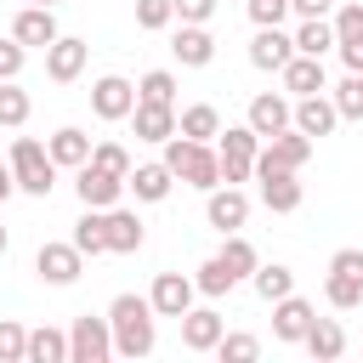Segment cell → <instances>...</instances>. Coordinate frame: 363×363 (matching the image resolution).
<instances>
[{"instance_id": "cell-1", "label": "cell", "mask_w": 363, "mask_h": 363, "mask_svg": "<svg viewBox=\"0 0 363 363\" xmlns=\"http://www.w3.org/2000/svg\"><path fill=\"white\" fill-rule=\"evenodd\" d=\"M108 323H113V357H147L153 352V340H159V312H153V301L147 295H113L108 301Z\"/></svg>"}, {"instance_id": "cell-2", "label": "cell", "mask_w": 363, "mask_h": 363, "mask_svg": "<svg viewBox=\"0 0 363 363\" xmlns=\"http://www.w3.org/2000/svg\"><path fill=\"white\" fill-rule=\"evenodd\" d=\"M164 164L176 170V182H187V187H199V193L221 187V153H216L210 142H193V136H182V130L164 142Z\"/></svg>"}, {"instance_id": "cell-3", "label": "cell", "mask_w": 363, "mask_h": 363, "mask_svg": "<svg viewBox=\"0 0 363 363\" xmlns=\"http://www.w3.org/2000/svg\"><path fill=\"white\" fill-rule=\"evenodd\" d=\"M11 176H17V193L51 199V187H57V159H51V147L34 142V136H17V142H11Z\"/></svg>"}, {"instance_id": "cell-4", "label": "cell", "mask_w": 363, "mask_h": 363, "mask_svg": "<svg viewBox=\"0 0 363 363\" xmlns=\"http://www.w3.org/2000/svg\"><path fill=\"white\" fill-rule=\"evenodd\" d=\"M216 153H221V182H250L255 176V153H261V136L250 130V119L244 125H221V136H216Z\"/></svg>"}, {"instance_id": "cell-5", "label": "cell", "mask_w": 363, "mask_h": 363, "mask_svg": "<svg viewBox=\"0 0 363 363\" xmlns=\"http://www.w3.org/2000/svg\"><path fill=\"white\" fill-rule=\"evenodd\" d=\"M108 357H113V323L79 312L68 329V363H108Z\"/></svg>"}, {"instance_id": "cell-6", "label": "cell", "mask_w": 363, "mask_h": 363, "mask_svg": "<svg viewBox=\"0 0 363 363\" xmlns=\"http://www.w3.org/2000/svg\"><path fill=\"white\" fill-rule=\"evenodd\" d=\"M34 272H40L51 289H68V284H79V272H85V250H79L74 238H68V244L51 238V244L34 250Z\"/></svg>"}, {"instance_id": "cell-7", "label": "cell", "mask_w": 363, "mask_h": 363, "mask_svg": "<svg viewBox=\"0 0 363 363\" xmlns=\"http://www.w3.org/2000/svg\"><path fill=\"white\" fill-rule=\"evenodd\" d=\"M312 147H318V142H312L306 130H295V125H289V130H278V136H267V142H261L255 170H301V164L312 159Z\"/></svg>"}, {"instance_id": "cell-8", "label": "cell", "mask_w": 363, "mask_h": 363, "mask_svg": "<svg viewBox=\"0 0 363 363\" xmlns=\"http://www.w3.org/2000/svg\"><path fill=\"white\" fill-rule=\"evenodd\" d=\"M74 193H79V204L85 210H113L119 199H125V176H113V170H102V164H79L74 170Z\"/></svg>"}, {"instance_id": "cell-9", "label": "cell", "mask_w": 363, "mask_h": 363, "mask_svg": "<svg viewBox=\"0 0 363 363\" xmlns=\"http://www.w3.org/2000/svg\"><path fill=\"white\" fill-rule=\"evenodd\" d=\"M204 221H210L216 233H244V221H250V193L233 187V182L210 187V193H204Z\"/></svg>"}, {"instance_id": "cell-10", "label": "cell", "mask_w": 363, "mask_h": 363, "mask_svg": "<svg viewBox=\"0 0 363 363\" xmlns=\"http://www.w3.org/2000/svg\"><path fill=\"white\" fill-rule=\"evenodd\" d=\"M130 108H136V85H130L125 74H102V79L91 85V113H96V119L119 125V119H130Z\"/></svg>"}, {"instance_id": "cell-11", "label": "cell", "mask_w": 363, "mask_h": 363, "mask_svg": "<svg viewBox=\"0 0 363 363\" xmlns=\"http://www.w3.org/2000/svg\"><path fill=\"white\" fill-rule=\"evenodd\" d=\"M85 57H91V45H85L79 34H57V40L45 45V79L74 85V79L85 74Z\"/></svg>"}, {"instance_id": "cell-12", "label": "cell", "mask_w": 363, "mask_h": 363, "mask_svg": "<svg viewBox=\"0 0 363 363\" xmlns=\"http://www.w3.org/2000/svg\"><path fill=\"white\" fill-rule=\"evenodd\" d=\"M250 130L267 142V136H278V130H289L295 125V96H278V91H261V96H250Z\"/></svg>"}, {"instance_id": "cell-13", "label": "cell", "mask_w": 363, "mask_h": 363, "mask_svg": "<svg viewBox=\"0 0 363 363\" xmlns=\"http://www.w3.org/2000/svg\"><path fill=\"white\" fill-rule=\"evenodd\" d=\"M193 295H199V284H193L187 272H159L153 289H147L153 312H159V318H176V323H182V312H193Z\"/></svg>"}, {"instance_id": "cell-14", "label": "cell", "mask_w": 363, "mask_h": 363, "mask_svg": "<svg viewBox=\"0 0 363 363\" xmlns=\"http://www.w3.org/2000/svg\"><path fill=\"white\" fill-rule=\"evenodd\" d=\"M312 318H318V306H312L306 295H284V301H272V335H278L284 346H301L306 329H312Z\"/></svg>"}, {"instance_id": "cell-15", "label": "cell", "mask_w": 363, "mask_h": 363, "mask_svg": "<svg viewBox=\"0 0 363 363\" xmlns=\"http://www.w3.org/2000/svg\"><path fill=\"white\" fill-rule=\"evenodd\" d=\"M57 34H62V28H57V6H23V11L11 17V40H23L28 51H45Z\"/></svg>"}, {"instance_id": "cell-16", "label": "cell", "mask_w": 363, "mask_h": 363, "mask_svg": "<svg viewBox=\"0 0 363 363\" xmlns=\"http://www.w3.org/2000/svg\"><path fill=\"white\" fill-rule=\"evenodd\" d=\"M170 51H176L182 68H210V62H216V34H210L204 23H182V28L170 34Z\"/></svg>"}, {"instance_id": "cell-17", "label": "cell", "mask_w": 363, "mask_h": 363, "mask_svg": "<svg viewBox=\"0 0 363 363\" xmlns=\"http://www.w3.org/2000/svg\"><path fill=\"white\" fill-rule=\"evenodd\" d=\"M278 79H284V96H318V91H329L323 57H301V51L278 68Z\"/></svg>"}, {"instance_id": "cell-18", "label": "cell", "mask_w": 363, "mask_h": 363, "mask_svg": "<svg viewBox=\"0 0 363 363\" xmlns=\"http://www.w3.org/2000/svg\"><path fill=\"white\" fill-rule=\"evenodd\" d=\"M130 130H136V142L164 147V142L176 136V108H170V102H136V108H130Z\"/></svg>"}, {"instance_id": "cell-19", "label": "cell", "mask_w": 363, "mask_h": 363, "mask_svg": "<svg viewBox=\"0 0 363 363\" xmlns=\"http://www.w3.org/2000/svg\"><path fill=\"white\" fill-rule=\"evenodd\" d=\"M125 187L136 193V204H164V199H170V187H176V170H170L164 159H153V164H130Z\"/></svg>"}, {"instance_id": "cell-20", "label": "cell", "mask_w": 363, "mask_h": 363, "mask_svg": "<svg viewBox=\"0 0 363 363\" xmlns=\"http://www.w3.org/2000/svg\"><path fill=\"white\" fill-rule=\"evenodd\" d=\"M255 182H261V204H267L272 216H289V210H301V199H306V187L295 182V170H255Z\"/></svg>"}, {"instance_id": "cell-21", "label": "cell", "mask_w": 363, "mask_h": 363, "mask_svg": "<svg viewBox=\"0 0 363 363\" xmlns=\"http://www.w3.org/2000/svg\"><path fill=\"white\" fill-rule=\"evenodd\" d=\"M289 57H295V34H284V28H255V40H250V68L278 74Z\"/></svg>"}, {"instance_id": "cell-22", "label": "cell", "mask_w": 363, "mask_h": 363, "mask_svg": "<svg viewBox=\"0 0 363 363\" xmlns=\"http://www.w3.org/2000/svg\"><path fill=\"white\" fill-rule=\"evenodd\" d=\"M335 125H340V108H335L329 91H318V96H295V130H306V136L318 142V136H329Z\"/></svg>"}, {"instance_id": "cell-23", "label": "cell", "mask_w": 363, "mask_h": 363, "mask_svg": "<svg viewBox=\"0 0 363 363\" xmlns=\"http://www.w3.org/2000/svg\"><path fill=\"white\" fill-rule=\"evenodd\" d=\"M221 335H227V323H221L216 306H193V312H182V346H187V352H216Z\"/></svg>"}, {"instance_id": "cell-24", "label": "cell", "mask_w": 363, "mask_h": 363, "mask_svg": "<svg viewBox=\"0 0 363 363\" xmlns=\"http://www.w3.org/2000/svg\"><path fill=\"white\" fill-rule=\"evenodd\" d=\"M142 244H147L142 216H136V210H125V204H113V210H108V255H136Z\"/></svg>"}, {"instance_id": "cell-25", "label": "cell", "mask_w": 363, "mask_h": 363, "mask_svg": "<svg viewBox=\"0 0 363 363\" xmlns=\"http://www.w3.org/2000/svg\"><path fill=\"white\" fill-rule=\"evenodd\" d=\"M45 147H51L57 170H79V164L91 159V147H96V142H91L79 125H62V130H51V142H45Z\"/></svg>"}, {"instance_id": "cell-26", "label": "cell", "mask_w": 363, "mask_h": 363, "mask_svg": "<svg viewBox=\"0 0 363 363\" xmlns=\"http://www.w3.org/2000/svg\"><path fill=\"white\" fill-rule=\"evenodd\" d=\"M176 130L193 136V142H216V136H221V108H216V102H187V108L176 113Z\"/></svg>"}, {"instance_id": "cell-27", "label": "cell", "mask_w": 363, "mask_h": 363, "mask_svg": "<svg viewBox=\"0 0 363 363\" xmlns=\"http://www.w3.org/2000/svg\"><path fill=\"white\" fill-rule=\"evenodd\" d=\"M318 363H335L340 352H346V329L335 323V318H312V329H306V340H301Z\"/></svg>"}, {"instance_id": "cell-28", "label": "cell", "mask_w": 363, "mask_h": 363, "mask_svg": "<svg viewBox=\"0 0 363 363\" xmlns=\"http://www.w3.org/2000/svg\"><path fill=\"white\" fill-rule=\"evenodd\" d=\"M250 284H255V295L272 306V301H284V295H295V272L284 267V261H261L255 272H250Z\"/></svg>"}, {"instance_id": "cell-29", "label": "cell", "mask_w": 363, "mask_h": 363, "mask_svg": "<svg viewBox=\"0 0 363 363\" xmlns=\"http://www.w3.org/2000/svg\"><path fill=\"white\" fill-rule=\"evenodd\" d=\"M340 40H335V23L329 17H301V28H295V51L301 57H323V51H335Z\"/></svg>"}, {"instance_id": "cell-30", "label": "cell", "mask_w": 363, "mask_h": 363, "mask_svg": "<svg viewBox=\"0 0 363 363\" xmlns=\"http://www.w3.org/2000/svg\"><path fill=\"white\" fill-rule=\"evenodd\" d=\"M216 255L227 261V272H233L238 284H244V278H250V272L261 267V255H255V244H250L244 233H221V250H216Z\"/></svg>"}, {"instance_id": "cell-31", "label": "cell", "mask_w": 363, "mask_h": 363, "mask_svg": "<svg viewBox=\"0 0 363 363\" xmlns=\"http://www.w3.org/2000/svg\"><path fill=\"white\" fill-rule=\"evenodd\" d=\"M28 363H68V329H28Z\"/></svg>"}, {"instance_id": "cell-32", "label": "cell", "mask_w": 363, "mask_h": 363, "mask_svg": "<svg viewBox=\"0 0 363 363\" xmlns=\"http://www.w3.org/2000/svg\"><path fill=\"white\" fill-rule=\"evenodd\" d=\"M28 113H34V96L17 79H0V130H23Z\"/></svg>"}, {"instance_id": "cell-33", "label": "cell", "mask_w": 363, "mask_h": 363, "mask_svg": "<svg viewBox=\"0 0 363 363\" xmlns=\"http://www.w3.org/2000/svg\"><path fill=\"white\" fill-rule=\"evenodd\" d=\"M74 244H79L85 255H108V210H85V216L74 221Z\"/></svg>"}, {"instance_id": "cell-34", "label": "cell", "mask_w": 363, "mask_h": 363, "mask_svg": "<svg viewBox=\"0 0 363 363\" xmlns=\"http://www.w3.org/2000/svg\"><path fill=\"white\" fill-rule=\"evenodd\" d=\"M323 301H329L335 312H357V306H363V278H352V272H329V278H323Z\"/></svg>"}, {"instance_id": "cell-35", "label": "cell", "mask_w": 363, "mask_h": 363, "mask_svg": "<svg viewBox=\"0 0 363 363\" xmlns=\"http://www.w3.org/2000/svg\"><path fill=\"white\" fill-rule=\"evenodd\" d=\"M136 102H170L176 108V74L170 68H147L136 79Z\"/></svg>"}, {"instance_id": "cell-36", "label": "cell", "mask_w": 363, "mask_h": 363, "mask_svg": "<svg viewBox=\"0 0 363 363\" xmlns=\"http://www.w3.org/2000/svg\"><path fill=\"white\" fill-rule=\"evenodd\" d=\"M193 284H199V295H210V301H216V295H227L238 278L227 272V261H221V255H210V261L199 267V278H193Z\"/></svg>"}, {"instance_id": "cell-37", "label": "cell", "mask_w": 363, "mask_h": 363, "mask_svg": "<svg viewBox=\"0 0 363 363\" xmlns=\"http://www.w3.org/2000/svg\"><path fill=\"white\" fill-rule=\"evenodd\" d=\"M0 363H28V329L17 318H0Z\"/></svg>"}, {"instance_id": "cell-38", "label": "cell", "mask_w": 363, "mask_h": 363, "mask_svg": "<svg viewBox=\"0 0 363 363\" xmlns=\"http://www.w3.org/2000/svg\"><path fill=\"white\" fill-rule=\"evenodd\" d=\"M216 357H221V363H250V357H261V340L233 329V335H221V340H216Z\"/></svg>"}, {"instance_id": "cell-39", "label": "cell", "mask_w": 363, "mask_h": 363, "mask_svg": "<svg viewBox=\"0 0 363 363\" xmlns=\"http://www.w3.org/2000/svg\"><path fill=\"white\" fill-rule=\"evenodd\" d=\"M170 23H176V0H136V28L159 34V28H170Z\"/></svg>"}, {"instance_id": "cell-40", "label": "cell", "mask_w": 363, "mask_h": 363, "mask_svg": "<svg viewBox=\"0 0 363 363\" xmlns=\"http://www.w3.org/2000/svg\"><path fill=\"white\" fill-rule=\"evenodd\" d=\"M335 108H340V119H363V74H346L335 91Z\"/></svg>"}, {"instance_id": "cell-41", "label": "cell", "mask_w": 363, "mask_h": 363, "mask_svg": "<svg viewBox=\"0 0 363 363\" xmlns=\"http://www.w3.org/2000/svg\"><path fill=\"white\" fill-rule=\"evenodd\" d=\"M329 23H335V40H363V0H340Z\"/></svg>"}, {"instance_id": "cell-42", "label": "cell", "mask_w": 363, "mask_h": 363, "mask_svg": "<svg viewBox=\"0 0 363 363\" xmlns=\"http://www.w3.org/2000/svg\"><path fill=\"white\" fill-rule=\"evenodd\" d=\"M91 164H102V170H113V176H130V153H125V142H96L91 147Z\"/></svg>"}, {"instance_id": "cell-43", "label": "cell", "mask_w": 363, "mask_h": 363, "mask_svg": "<svg viewBox=\"0 0 363 363\" xmlns=\"http://www.w3.org/2000/svg\"><path fill=\"white\" fill-rule=\"evenodd\" d=\"M244 11H250V23H255V28H284L289 0H244Z\"/></svg>"}, {"instance_id": "cell-44", "label": "cell", "mask_w": 363, "mask_h": 363, "mask_svg": "<svg viewBox=\"0 0 363 363\" xmlns=\"http://www.w3.org/2000/svg\"><path fill=\"white\" fill-rule=\"evenodd\" d=\"M23 62H28V45L23 40H0V79H17Z\"/></svg>"}, {"instance_id": "cell-45", "label": "cell", "mask_w": 363, "mask_h": 363, "mask_svg": "<svg viewBox=\"0 0 363 363\" xmlns=\"http://www.w3.org/2000/svg\"><path fill=\"white\" fill-rule=\"evenodd\" d=\"M329 272H352V278H363V250H357V244L335 250V255H329Z\"/></svg>"}, {"instance_id": "cell-46", "label": "cell", "mask_w": 363, "mask_h": 363, "mask_svg": "<svg viewBox=\"0 0 363 363\" xmlns=\"http://www.w3.org/2000/svg\"><path fill=\"white\" fill-rule=\"evenodd\" d=\"M176 17L182 23H210L216 17V0H176Z\"/></svg>"}, {"instance_id": "cell-47", "label": "cell", "mask_w": 363, "mask_h": 363, "mask_svg": "<svg viewBox=\"0 0 363 363\" xmlns=\"http://www.w3.org/2000/svg\"><path fill=\"white\" fill-rule=\"evenodd\" d=\"M335 51H340V62H346V74H363V40H340Z\"/></svg>"}, {"instance_id": "cell-48", "label": "cell", "mask_w": 363, "mask_h": 363, "mask_svg": "<svg viewBox=\"0 0 363 363\" xmlns=\"http://www.w3.org/2000/svg\"><path fill=\"white\" fill-rule=\"evenodd\" d=\"M289 11H295V17H329L335 0H289Z\"/></svg>"}, {"instance_id": "cell-49", "label": "cell", "mask_w": 363, "mask_h": 363, "mask_svg": "<svg viewBox=\"0 0 363 363\" xmlns=\"http://www.w3.org/2000/svg\"><path fill=\"white\" fill-rule=\"evenodd\" d=\"M17 193V176H11V164H0V204Z\"/></svg>"}, {"instance_id": "cell-50", "label": "cell", "mask_w": 363, "mask_h": 363, "mask_svg": "<svg viewBox=\"0 0 363 363\" xmlns=\"http://www.w3.org/2000/svg\"><path fill=\"white\" fill-rule=\"evenodd\" d=\"M6 250H11V238H6V227H0V255H6Z\"/></svg>"}, {"instance_id": "cell-51", "label": "cell", "mask_w": 363, "mask_h": 363, "mask_svg": "<svg viewBox=\"0 0 363 363\" xmlns=\"http://www.w3.org/2000/svg\"><path fill=\"white\" fill-rule=\"evenodd\" d=\"M28 6H62V0H28Z\"/></svg>"}]
</instances>
